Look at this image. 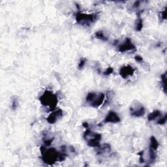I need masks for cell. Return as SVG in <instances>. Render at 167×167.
Masks as SVG:
<instances>
[{
    "label": "cell",
    "mask_w": 167,
    "mask_h": 167,
    "mask_svg": "<svg viewBox=\"0 0 167 167\" xmlns=\"http://www.w3.org/2000/svg\"><path fill=\"white\" fill-rule=\"evenodd\" d=\"M41 159L48 165H53L56 162H62L68 156L67 154L59 151L54 148H49L48 146H41L40 148Z\"/></svg>",
    "instance_id": "1"
},
{
    "label": "cell",
    "mask_w": 167,
    "mask_h": 167,
    "mask_svg": "<svg viewBox=\"0 0 167 167\" xmlns=\"http://www.w3.org/2000/svg\"><path fill=\"white\" fill-rule=\"evenodd\" d=\"M39 101L42 105L49 107L50 110H56L58 103V96L49 90H45L43 94L39 97Z\"/></svg>",
    "instance_id": "2"
},
{
    "label": "cell",
    "mask_w": 167,
    "mask_h": 167,
    "mask_svg": "<svg viewBox=\"0 0 167 167\" xmlns=\"http://www.w3.org/2000/svg\"><path fill=\"white\" fill-rule=\"evenodd\" d=\"M98 17H99V14L97 13L87 14L79 12L76 14L75 19L79 25L85 27H90L95 22H96Z\"/></svg>",
    "instance_id": "3"
},
{
    "label": "cell",
    "mask_w": 167,
    "mask_h": 167,
    "mask_svg": "<svg viewBox=\"0 0 167 167\" xmlns=\"http://www.w3.org/2000/svg\"><path fill=\"white\" fill-rule=\"evenodd\" d=\"M83 138L89 147L98 148L101 145L100 141L102 138V136L99 133L93 132L89 127L85 131Z\"/></svg>",
    "instance_id": "4"
},
{
    "label": "cell",
    "mask_w": 167,
    "mask_h": 167,
    "mask_svg": "<svg viewBox=\"0 0 167 167\" xmlns=\"http://www.w3.org/2000/svg\"><path fill=\"white\" fill-rule=\"evenodd\" d=\"M105 97L106 95L104 93L89 92L86 97V101L91 107L97 108L104 103Z\"/></svg>",
    "instance_id": "5"
},
{
    "label": "cell",
    "mask_w": 167,
    "mask_h": 167,
    "mask_svg": "<svg viewBox=\"0 0 167 167\" xmlns=\"http://www.w3.org/2000/svg\"><path fill=\"white\" fill-rule=\"evenodd\" d=\"M129 111L131 116L135 118L142 117L146 112L144 107L141 103L136 101H133V103L131 104L129 108Z\"/></svg>",
    "instance_id": "6"
},
{
    "label": "cell",
    "mask_w": 167,
    "mask_h": 167,
    "mask_svg": "<svg viewBox=\"0 0 167 167\" xmlns=\"http://www.w3.org/2000/svg\"><path fill=\"white\" fill-rule=\"evenodd\" d=\"M116 46H117L118 51L121 53L127 52L129 51H133V50H136L135 45L133 43L131 39L128 37L125 39L123 43H118V44Z\"/></svg>",
    "instance_id": "7"
},
{
    "label": "cell",
    "mask_w": 167,
    "mask_h": 167,
    "mask_svg": "<svg viewBox=\"0 0 167 167\" xmlns=\"http://www.w3.org/2000/svg\"><path fill=\"white\" fill-rule=\"evenodd\" d=\"M64 116V111L61 109H56L52 111L46 118V121L50 124H54Z\"/></svg>",
    "instance_id": "8"
},
{
    "label": "cell",
    "mask_w": 167,
    "mask_h": 167,
    "mask_svg": "<svg viewBox=\"0 0 167 167\" xmlns=\"http://www.w3.org/2000/svg\"><path fill=\"white\" fill-rule=\"evenodd\" d=\"M135 69L133 68L131 65H124V66L121 67L120 69V75L122 77V78L124 79H127L133 76L134 73H135Z\"/></svg>",
    "instance_id": "9"
},
{
    "label": "cell",
    "mask_w": 167,
    "mask_h": 167,
    "mask_svg": "<svg viewBox=\"0 0 167 167\" xmlns=\"http://www.w3.org/2000/svg\"><path fill=\"white\" fill-rule=\"evenodd\" d=\"M121 121V118L119 115L114 111H110L107 114L106 118L104 119V123H118Z\"/></svg>",
    "instance_id": "10"
},
{
    "label": "cell",
    "mask_w": 167,
    "mask_h": 167,
    "mask_svg": "<svg viewBox=\"0 0 167 167\" xmlns=\"http://www.w3.org/2000/svg\"><path fill=\"white\" fill-rule=\"evenodd\" d=\"M97 154L103 155L106 153H110L111 151V146L108 144H104L103 145H100L97 148Z\"/></svg>",
    "instance_id": "11"
},
{
    "label": "cell",
    "mask_w": 167,
    "mask_h": 167,
    "mask_svg": "<svg viewBox=\"0 0 167 167\" xmlns=\"http://www.w3.org/2000/svg\"><path fill=\"white\" fill-rule=\"evenodd\" d=\"M162 113L159 110H155L148 116V121H151L155 120H156L157 118L160 117L161 116Z\"/></svg>",
    "instance_id": "12"
},
{
    "label": "cell",
    "mask_w": 167,
    "mask_h": 167,
    "mask_svg": "<svg viewBox=\"0 0 167 167\" xmlns=\"http://www.w3.org/2000/svg\"><path fill=\"white\" fill-rule=\"evenodd\" d=\"M95 37H96L97 39L103 41L104 42H106L108 40V35L105 34V32H104V31H101V30L97 31L95 34Z\"/></svg>",
    "instance_id": "13"
},
{
    "label": "cell",
    "mask_w": 167,
    "mask_h": 167,
    "mask_svg": "<svg viewBox=\"0 0 167 167\" xmlns=\"http://www.w3.org/2000/svg\"><path fill=\"white\" fill-rule=\"evenodd\" d=\"M159 142L157 141V140L156 139V137L154 136H151L150 141V149L154 151H157L158 148H159Z\"/></svg>",
    "instance_id": "14"
},
{
    "label": "cell",
    "mask_w": 167,
    "mask_h": 167,
    "mask_svg": "<svg viewBox=\"0 0 167 167\" xmlns=\"http://www.w3.org/2000/svg\"><path fill=\"white\" fill-rule=\"evenodd\" d=\"M114 96V93L112 91H107V95H106V99L104 100V105H106V104H110V103L112 102L113 99V97Z\"/></svg>",
    "instance_id": "15"
},
{
    "label": "cell",
    "mask_w": 167,
    "mask_h": 167,
    "mask_svg": "<svg viewBox=\"0 0 167 167\" xmlns=\"http://www.w3.org/2000/svg\"><path fill=\"white\" fill-rule=\"evenodd\" d=\"M161 86L162 89L165 94L166 93V72L164 73L161 75Z\"/></svg>",
    "instance_id": "16"
},
{
    "label": "cell",
    "mask_w": 167,
    "mask_h": 167,
    "mask_svg": "<svg viewBox=\"0 0 167 167\" xmlns=\"http://www.w3.org/2000/svg\"><path fill=\"white\" fill-rule=\"evenodd\" d=\"M142 28H143V21L142 18L140 16V14H138V19H137L135 29L137 31H141L142 29Z\"/></svg>",
    "instance_id": "17"
},
{
    "label": "cell",
    "mask_w": 167,
    "mask_h": 167,
    "mask_svg": "<svg viewBox=\"0 0 167 167\" xmlns=\"http://www.w3.org/2000/svg\"><path fill=\"white\" fill-rule=\"evenodd\" d=\"M159 16L161 20H166V7H165V9L161 11L159 14Z\"/></svg>",
    "instance_id": "18"
},
{
    "label": "cell",
    "mask_w": 167,
    "mask_h": 167,
    "mask_svg": "<svg viewBox=\"0 0 167 167\" xmlns=\"http://www.w3.org/2000/svg\"><path fill=\"white\" fill-rule=\"evenodd\" d=\"M86 61H87V59H86V58H81V59H80V62H79V65H78L79 69L81 70V69H82L84 67H85Z\"/></svg>",
    "instance_id": "19"
},
{
    "label": "cell",
    "mask_w": 167,
    "mask_h": 167,
    "mask_svg": "<svg viewBox=\"0 0 167 167\" xmlns=\"http://www.w3.org/2000/svg\"><path fill=\"white\" fill-rule=\"evenodd\" d=\"M166 120H167V115H166V114H165L163 117L159 119V120L157 121V123L159 124V125H165L166 123Z\"/></svg>",
    "instance_id": "20"
},
{
    "label": "cell",
    "mask_w": 167,
    "mask_h": 167,
    "mask_svg": "<svg viewBox=\"0 0 167 167\" xmlns=\"http://www.w3.org/2000/svg\"><path fill=\"white\" fill-rule=\"evenodd\" d=\"M54 138H44L43 139V142H44V144L45 146H50V145L52 144V143L54 141Z\"/></svg>",
    "instance_id": "21"
},
{
    "label": "cell",
    "mask_w": 167,
    "mask_h": 167,
    "mask_svg": "<svg viewBox=\"0 0 167 167\" xmlns=\"http://www.w3.org/2000/svg\"><path fill=\"white\" fill-rule=\"evenodd\" d=\"M113 72H114V69L111 67H108L106 69L105 71H104L103 74H104V75H105V76H108L110 75V74H112Z\"/></svg>",
    "instance_id": "22"
},
{
    "label": "cell",
    "mask_w": 167,
    "mask_h": 167,
    "mask_svg": "<svg viewBox=\"0 0 167 167\" xmlns=\"http://www.w3.org/2000/svg\"><path fill=\"white\" fill-rule=\"evenodd\" d=\"M18 105H19V103H18V101L16 99H14L12 101V108L13 110H16Z\"/></svg>",
    "instance_id": "23"
},
{
    "label": "cell",
    "mask_w": 167,
    "mask_h": 167,
    "mask_svg": "<svg viewBox=\"0 0 167 167\" xmlns=\"http://www.w3.org/2000/svg\"><path fill=\"white\" fill-rule=\"evenodd\" d=\"M135 59L136 60V61H137L138 63H142V62H143V61H144V59H143L142 56H138V55H137V56H135Z\"/></svg>",
    "instance_id": "24"
},
{
    "label": "cell",
    "mask_w": 167,
    "mask_h": 167,
    "mask_svg": "<svg viewBox=\"0 0 167 167\" xmlns=\"http://www.w3.org/2000/svg\"><path fill=\"white\" fill-rule=\"evenodd\" d=\"M141 1H137L136 2L134 3V4H133V8H135V9H137L138 7H139V6L141 5Z\"/></svg>",
    "instance_id": "25"
},
{
    "label": "cell",
    "mask_w": 167,
    "mask_h": 167,
    "mask_svg": "<svg viewBox=\"0 0 167 167\" xmlns=\"http://www.w3.org/2000/svg\"><path fill=\"white\" fill-rule=\"evenodd\" d=\"M82 125L84 127L86 128V129H88V128H89V124L87 123V122H84V123H82Z\"/></svg>",
    "instance_id": "26"
}]
</instances>
